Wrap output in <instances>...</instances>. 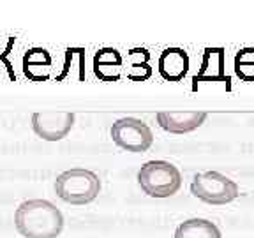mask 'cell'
I'll list each match as a JSON object with an SVG mask.
<instances>
[{
  "mask_svg": "<svg viewBox=\"0 0 254 238\" xmlns=\"http://www.w3.org/2000/svg\"><path fill=\"white\" fill-rule=\"evenodd\" d=\"M190 192L199 201L208 205H228L240 196V187L226 175L219 171H206L194 175L190 182Z\"/></svg>",
  "mask_w": 254,
  "mask_h": 238,
  "instance_id": "cell-4",
  "label": "cell"
},
{
  "mask_svg": "<svg viewBox=\"0 0 254 238\" xmlns=\"http://www.w3.org/2000/svg\"><path fill=\"white\" fill-rule=\"evenodd\" d=\"M74 113L71 111H37L32 115V129L46 141H60L71 132Z\"/></svg>",
  "mask_w": 254,
  "mask_h": 238,
  "instance_id": "cell-6",
  "label": "cell"
},
{
  "mask_svg": "<svg viewBox=\"0 0 254 238\" xmlns=\"http://www.w3.org/2000/svg\"><path fill=\"white\" fill-rule=\"evenodd\" d=\"M206 111H159L157 123L171 134H187L205 123Z\"/></svg>",
  "mask_w": 254,
  "mask_h": 238,
  "instance_id": "cell-7",
  "label": "cell"
},
{
  "mask_svg": "<svg viewBox=\"0 0 254 238\" xmlns=\"http://www.w3.org/2000/svg\"><path fill=\"white\" fill-rule=\"evenodd\" d=\"M50 65H52V57L43 48H32L23 59L25 74L32 79H39V72L37 71H43V69L48 71Z\"/></svg>",
  "mask_w": 254,
  "mask_h": 238,
  "instance_id": "cell-11",
  "label": "cell"
},
{
  "mask_svg": "<svg viewBox=\"0 0 254 238\" xmlns=\"http://www.w3.org/2000/svg\"><path fill=\"white\" fill-rule=\"evenodd\" d=\"M94 71L104 81H115L122 71V55L113 48H103L94 57Z\"/></svg>",
  "mask_w": 254,
  "mask_h": 238,
  "instance_id": "cell-9",
  "label": "cell"
},
{
  "mask_svg": "<svg viewBox=\"0 0 254 238\" xmlns=\"http://www.w3.org/2000/svg\"><path fill=\"white\" fill-rule=\"evenodd\" d=\"M55 192L65 203L87 205L99 196L101 180L94 171L83 170V168H72L57 177Z\"/></svg>",
  "mask_w": 254,
  "mask_h": 238,
  "instance_id": "cell-2",
  "label": "cell"
},
{
  "mask_svg": "<svg viewBox=\"0 0 254 238\" xmlns=\"http://www.w3.org/2000/svg\"><path fill=\"white\" fill-rule=\"evenodd\" d=\"M110 134L115 145L127 152H134V154L147 152L154 143V132L150 127L143 120L132 119V117L117 120L111 125Z\"/></svg>",
  "mask_w": 254,
  "mask_h": 238,
  "instance_id": "cell-5",
  "label": "cell"
},
{
  "mask_svg": "<svg viewBox=\"0 0 254 238\" xmlns=\"http://www.w3.org/2000/svg\"><path fill=\"white\" fill-rule=\"evenodd\" d=\"M175 238H222L221 230L208 219H187L175 230Z\"/></svg>",
  "mask_w": 254,
  "mask_h": 238,
  "instance_id": "cell-10",
  "label": "cell"
},
{
  "mask_svg": "<svg viewBox=\"0 0 254 238\" xmlns=\"http://www.w3.org/2000/svg\"><path fill=\"white\" fill-rule=\"evenodd\" d=\"M138 183L150 198H170L182 187L179 168L168 161H148L138 171Z\"/></svg>",
  "mask_w": 254,
  "mask_h": 238,
  "instance_id": "cell-3",
  "label": "cell"
},
{
  "mask_svg": "<svg viewBox=\"0 0 254 238\" xmlns=\"http://www.w3.org/2000/svg\"><path fill=\"white\" fill-rule=\"evenodd\" d=\"M235 71L238 78L254 81V48H244L235 57Z\"/></svg>",
  "mask_w": 254,
  "mask_h": 238,
  "instance_id": "cell-12",
  "label": "cell"
},
{
  "mask_svg": "<svg viewBox=\"0 0 254 238\" xmlns=\"http://www.w3.org/2000/svg\"><path fill=\"white\" fill-rule=\"evenodd\" d=\"M190 65L189 55L182 48H166L157 60V71L168 81H180Z\"/></svg>",
  "mask_w": 254,
  "mask_h": 238,
  "instance_id": "cell-8",
  "label": "cell"
},
{
  "mask_svg": "<svg viewBox=\"0 0 254 238\" xmlns=\"http://www.w3.org/2000/svg\"><path fill=\"white\" fill-rule=\"evenodd\" d=\"M14 226L25 238H57L64 230V215L48 199H27L16 208Z\"/></svg>",
  "mask_w": 254,
  "mask_h": 238,
  "instance_id": "cell-1",
  "label": "cell"
}]
</instances>
